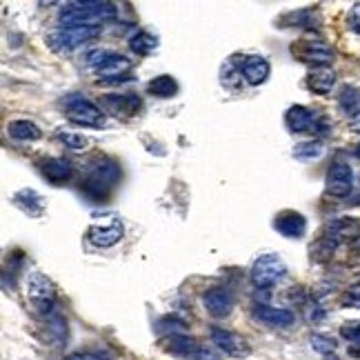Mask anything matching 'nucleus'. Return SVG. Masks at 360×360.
<instances>
[{"label":"nucleus","instance_id":"obj_26","mask_svg":"<svg viewBox=\"0 0 360 360\" xmlns=\"http://www.w3.org/2000/svg\"><path fill=\"white\" fill-rule=\"evenodd\" d=\"M322 153H325V147H322L320 140H307L294 147V158L298 160H316Z\"/></svg>","mask_w":360,"mask_h":360},{"label":"nucleus","instance_id":"obj_3","mask_svg":"<svg viewBox=\"0 0 360 360\" xmlns=\"http://www.w3.org/2000/svg\"><path fill=\"white\" fill-rule=\"evenodd\" d=\"M96 36H100V27H58L47 33L45 40L56 54H69L93 40Z\"/></svg>","mask_w":360,"mask_h":360},{"label":"nucleus","instance_id":"obj_4","mask_svg":"<svg viewBox=\"0 0 360 360\" xmlns=\"http://www.w3.org/2000/svg\"><path fill=\"white\" fill-rule=\"evenodd\" d=\"M285 273H287V267L280 260V256L262 254L254 260V265H251L249 278L258 287V290H267V287H273L278 280H283Z\"/></svg>","mask_w":360,"mask_h":360},{"label":"nucleus","instance_id":"obj_20","mask_svg":"<svg viewBox=\"0 0 360 360\" xmlns=\"http://www.w3.org/2000/svg\"><path fill=\"white\" fill-rule=\"evenodd\" d=\"M14 205L20 207L25 213H29L31 218H38V216H43L45 211V198L38 194V191L33 189H20L14 194Z\"/></svg>","mask_w":360,"mask_h":360},{"label":"nucleus","instance_id":"obj_30","mask_svg":"<svg viewBox=\"0 0 360 360\" xmlns=\"http://www.w3.org/2000/svg\"><path fill=\"white\" fill-rule=\"evenodd\" d=\"M340 336L345 340H350L352 345L360 347V320H350L340 327Z\"/></svg>","mask_w":360,"mask_h":360},{"label":"nucleus","instance_id":"obj_22","mask_svg":"<svg viewBox=\"0 0 360 360\" xmlns=\"http://www.w3.org/2000/svg\"><path fill=\"white\" fill-rule=\"evenodd\" d=\"M338 107L347 118H360V89L345 85L338 96Z\"/></svg>","mask_w":360,"mask_h":360},{"label":"nucleus","instance_id":"obj_10","mask_svg":"<svg viewBox=\"0 0 360 360\" xmlns=\"http://www.w3.org/2000/svg\"><path fill=\"white\" fill-rule=\"evenodd\" d=\"M352 189H354L352 167L343 160H336L327 172V194L333 198H345L352 194Z\"/></svg>","mask_w":360,"mask_h":360},{"label":"nucleus","instance_id":"obj_5","mask_svg":"<svg viewBox=\"0 0 360 360\" xmlns=\"http://www.w3.org/2000/svg\"><path fill=\"white\" fill-rule=\"evenodd\" d=\"M287 129L292 134H327V123L325 118H320L316 112H311L305 105H294L285 114Z\"/></svg>","mask_w":360,"mask_h":360},{"label":"nucleus","instance_id":"obj_11","mask_svg":"<svg viewBox=\"0 0 360 360\" xmlns=\"http://www.w3.org/2000/svg\"><path fill=\"white\" fill-rule=\"evenodd\" d=\"M202 305H205L207 314H211L213 318H225L232 314L236 298L227 287H213V290H207L202 294Z\"/></svg>","mask_w":360,"mask_h":360},{"label":"nucleus","instance_id":"obj_25","mask_svg":"<svg viewBox=\"0 0 360 360\" xmlns=\"http://www.w3.org/2000/svg\"><path fill=\"white\" fill-rule=\"evenodd\" d=\"M129 47L136 56H149L156 47H158V40H156L149 31H138L129 38Z\"/></svg>","mask_w":360,"mask_h":360},{"label":"nucleus","instance_id":"obj_17","mask_svg":"<svg viewBox=\"0 0 360 360\" xmlns=\"http://www.w3.org/2000/svg\"><path fill=\"white\" fill-rule=\"evenodd\" d=\"M89 243L96 247H114L123 238V225L112 223V225H91L87 232Z\"/></svg>","mask_w":360,"mask_h":360},{"label":"nucleus","instance_id":"obj_21","mask_svg":"<svg viewBox=\"0 0 360 360\" xmlns=\"http://www.w3.org/2000/svg\"><path fill=\"white\" fill-rule=\"evenodd\" d=\"M336 85V74L329 67H316L314 71H309L307 76V87L318 93V96H327Z\"/></svg>","mask_w":360,"mask_h":360},{"label":"nucleus","instance_id":"obj_27","mask_svg":"<svg viewBox=\"0 0 360 360\" xmlns=\"http://www.w3.org/2000/svg\"><path fill=\"white\" fill-rule=\"evenodd\" d=\"M58 138L63 140L69 149H74V151H80V149H85V147H87V138L82 136V134H78V131L60 129V131H58Z\"/></svg>","mask_w":360,"mask_h":360},{"label":"nucleus","instance_id":"obj_19","mask_svg":"<svg viewBox=\"0 0 360 360\" xmlns=\"http://www.w3.org/2000/svg\"><path fill=\"white\" fill-rule=\"evenodd\" d=\"M40 172L52 185L67 183V180L71 178V174H74L69 160H65V158H47V160H43L40 163Z\"/></svg>","mask_w":360,"mask_h":360},{"label":"nucleus","instance_id":"obj_7","mask_svg":"<svg viewBox=\"0 0 360 360\" xmlns=\"http://www.w3.org/2000/svg\"><path fill=\"white\" fill-rule=\"evenodd\" d=\"M25 290L36 309L43 311V314H52V305L56 300V285L52 283V278H47L40 271H31L27 276Z\"/></svg>","mask_w":360,"mask_h":360},{"label":"nucleus","instance_id":"obj_35","mask_svg":"<svg viewBox=\"0 0 360 360\" xmlns=\"http://www.w3.org/2000/svg\"><path fill=\"white\" fill-rule=\"evenodd\" d=\"M354 153H356V156H358V158H360V145H358V147H356V149H354Z\"/></svg>","mask_w":360,"mask_h":360},{"label":"nucleus","instance_id":"obj_9","mask_svg":"<svg viewBox=\"0 0 360 360\" xmlns=\"http://www.w3.org/2000/svg\"><path fill=\"white\" fill-rule=\"evenodd\" d=\"M129 69H131V60L123 54L116 52H107L105 60L96 67V76H100L98 82H110V85H116V82L129 80Z\"/></svg>","mask_w":360,"mask_h":360},{"label":"nucleus","instance_id":"obj_12","mask_svg":"<svg viewBox=\"0 0 360 360\" xmlns=\"http://www.w3.org/2000/svg\"><path fill=\"white\" fill-rule=\"evenodd\" d=\"M211 343L218 347L220 352H225L227 356H234V358H240V356L249 354V347H247L245 338H240L238 333L220 329V327L211 329Z\"/></svg>","mask_w":360,"mask_h":360},{"label":"nucleus","instance_id":"obj_32","mask_svg":"<svg viewBox=\"0 0 360 360\" xmlns=\"http://www.w3.org/2000/svg\"><path fill=\"white\" fill-rule=\"evenodd\" d=\"M350 27L360 33V3H356L352 9H350Z\"/></svg>","mask_w":360,"mask_h":360},{"label":"nucleus","instance_id":"obj_33","mask_svg":"<svg viewBox=\"0 0 360 360\" xmlns=\"http://www.w3.org/2000/svg\"><path fill=\"white\" fill-rule=\"evenodd\" d=\"M322 316H325V311H322L320 305H309V309H307V318H309L311 322L322 320Z\"/></svg>","mask_w":360,"mask_h":360},{"label":"nucleus","instance_id":"obj_1","mask_svg":"<svg viewBox=\"0 0 360 360\" xmlns=\"http://www.w3.org/2000/svg\"><path fill=\"white\" fill-rule=\"evenodd\" d=\"M118 7L107 0H85V3H69L60 9V27H100V22L114 20Z\"/></svg>","mask_w":360,"mask_h":360},{"label":"nucleus","instance_id":"obj_34","mask_svg":"<svg viewBox=\"0 0 360 360\" xmlns=\"http://www.w3.org/2000/svg\"><path fill=\"white\" fill-rule=\"evenodd\" d=\"M67 360H96L93 356H89V354H71Z\"/></svg>","mask_w":360,"mask_h":360},{"label":"nucleus","instance_id":"obj_8","mask_svg":"<svg viewBox=\"0 0 360 360\" xmlns=\"http://www.w3.org/2000/svg\"><path fill=\"white\" fill-rule=\"evenodd\" d=\"M292 52L296 58H300V63H309V65H318V67H327L333 60L331 47L322 40V38H303L298 40Z\"/></svg>","mask_w":360,"mask_h":360},{"label":"nucleus","instance_id":"obj_23","mask_svg":"<svg viewBox=\"0 0 360 360\" xmlns=\"http://www.w3.org/2000/svg\"><path fill=\"white\" fill-rule=\"evenodd\" d=\"M7 131H9V136L16 140H38L43 136L40 127L33 125L31 120H11L7 125Z\"/></svg>","mask_w":360,"mask_h":360},{"label":"nucleus","instance_id":"obj_28","mask_svg":"<svg viewBox=\"0 0 360 360\" xmlns=\"http://www.w3.org/2000/svg\"><path fill=\"white\" fill-rule=\"evenodd\" d=\"M309 343L311 347H314V352L327 356V354H333L336 352V343L333 338H329V336H322V333H311L309 336Z\"/></svg>","mask_w":360,"mask_h":360},{"label":"nucleus","instance_id":"obj_2","mask_svg":"<svg viewBox=\"0 0 360 360\" xmlns=\"http://www.w3.org/2000/svg\"><path fill=\"white\" fill-rule=\"evenodd\" d=\"M120 178V167L112 158H96L87 167V176L80 183V189L85 191L89 198L103 200L110 196V191Z\"/></svg>","mask_w":360,"mask_h":360},{"label":"nucleus","instance_id":"obj_18","mask_svg":"<svg viewBox=\"0 0 360 360\" xmlns=\"http://www.w3.org/2000/svg\"><path fill=\"white\" fill-rule=\"evenodd\" d=\"M163 350L174 356H198L200 345L185 333H172L163 340Z\"/></svg>","mask_w":360,"mask_h":360},{"label":"nucleus","instance_id":"obj_29","mask_svg":"<svg viewBox=\"0 0 360 360\" xmlns=\"http://www.w3.org/2000/svg\"><path fill=\"white\" fill-rule=\"evenodd\" d=\"M47 327H50V331L54 333L56 343H63L67 338V322L60 318L58 314H52L50 318H47Z\"/></svg>","mask_w":360,"mask_h":360},{"label":"nucleus","instance_id":"obj_31","mask_svg":"<svg viewBox=\"0 0 360 360\" xmlns=\"http://www.w3.org/2000/svg\"><path fill=\"white\" fill-rule=\"evenodd\" d=\"M343 303H345V305H360V283L352 285L350 290L345 292Z\"/></svg>","mask_w":360,"mask_h":360},{"label":"nucleus","instance_id":"obj_16","mask_svg":"<svg viewBox=\"0 0 360 360\" xmlns=\"http://www.w3.org/2000/svg\"><path fill=\"white\" fill-rule=\"evenodd\" d=\"M269 63L267 58L262 56H247L243 58V63H240V74H243L245 82H249V85H262L267 78H269Z\"/></svg>","mask_w":360,"mask_h":360},{"label":"nucleus","instance_id":"obj_13","mask_svg":"<svg viewBox=\"0 0 360 360\" xmlns=\"http://www.w3.org/2000/svg\"><path fill=\"white\" fill-rule=\"evenodd\" d=\"M273 230L278 232L280 236L285 238H303L305 232H307V220H305V216L303 213H298V211H283L276 216V220H273Z\"/></svg>","mask_w":360,"mask_h":360},{"label":"nucleus","instance_id":"obj_15","mask_svg":"<svg viewBox=\"0 0 360 360\" xmlns=\"http://www.w3.org/2000/svg\"><path fill=\"white\" fill-rule=\"evenodd\" d=\"M254 316H256V320L262 322V325H269V327H290L296 320L292 309L271 307V305H256Z\"/></svg>","mask_w":360,"mask_h":360},{"label":"nucleus","instance_id":"obj_6","mask_svg":"<svg viewBox=\"0 0 360 360\" xmlns=\"http://www.w3.org/2000/svg\"><path fill=\"white\" fill-rule=\"evenodd\" d=\"M67 118L71 123H76L80 127H103L105 125V114L98 105H93L91 100L82 98V96H71L65 103Z\"/></svg>","mask_w":360,"mask_h":360},{"label":"nucleus","instance_id":"obj_24","mask_svg":"<svg viewBox=\"0 0 360 360\" xmlns=\"http://www.w3.org/2000/svg\"><path fill=\"white\" fill-rule=\"evenodd\" d=\"M147 91L151 96H156V98H172V96L178 93V82L172 76L163 74V76H156L153 80H149Z\"/></svg>","mask_w":360,"mask_h":360},{"label":"nucleus","instance_id":"obj_14","mask_svg":"<svg viewBox=\"0 0 360 360\" xmlns=\"http://www.w3.org/2000/svg\"><path fill=\"white\" fill-rule=\"evenodd\" d=\"M103 107L114 116H134L140 110V98L136 93H110L103 98Z\"/></svg>","mask_w":360,"mask_h":360}]
</instances>
